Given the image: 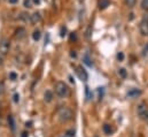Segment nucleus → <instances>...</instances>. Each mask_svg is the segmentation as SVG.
<instances>
[{
	"instance_id": "1",
	"label": "nucleus",
	"mask_w": 148,
	"mask_h": 137,
	"mask_svg": "<svg viewBox=\"0 0 148 137\" xmlns=\"http://www.w3.org/2000/svg\"><path fill=\"white\" fill-rule=\"evenodd\" d=\"M74 117V113L73 111L69 108V107H66V106H62L59 108L58 111V119L61 123H67L69 122Z\"/></svg>"
},
{
	"instance_id": "2",
	"label": "nucleus",
	"mask_w": 148,
	"mask_h": 137,
	"mask_svg": "<svg viewBox=\"0 0 148 137\" xmlns=\"http://www.w3.org/2000/svg\"><path fill=\"white\" fill-rule=\"evenodd\" d=\"M54 90H55V93L59 98H67L69 95H70V89L69 87L64 83V82H56L55 85H54Z\"/></svg>"
},
{
	"instance_id": "3",
	"label": "nucleus",
	"mask_w": 148,
	"mask_h": 137,
	"mask_svg": "<svg viewBox=\"0 0 148 137\" xmlns=\"http://www.w3.org/2000/svg\"><path fill=\"white\" fill-rule=\"evenodd\" d=\"M137 113H138V115H139L140 119L145 120V119L148 117V106L145 104V103L139 104L138 107H137Z\"/></svg>"
},
{
	"instance_id": "4",
	"label": "nucleus",
	"mask_w": 148,
	"mask_h": 137,
	"mask_svg": "<svg viewBox=\"0 0 148 137\" xmlns=\"http://www.w3.org/2000/svg\"><path fill=\"white\" fill-rule=\"evenodd\" d=\"M9 47H10L9 42L6 38H2L0 40V54L1 55H6L9 52Z\"/></svg>"
},
{
	"instance_id": "5",
	"label": "nucleus",
	"mask_w": 148,
	"mask_h": 137,
	"mask_svg": "<svg viewBox=\"0 0 148 137\" xmlns=\"http://www.w3.org/2000/svg\"><path fill=\"white\" fill-rule=\"evenodd\" d=\"M76 69H77V70H76V73H77V76H78V78H79L80 81H83V82L87 81V78H88V75H87L86 70H85V69H84L81 66H78Z\"/></svg>"
},
{
	"instance_id": "6",
	"label": "nucleus",
	"mask_w": 148,
	"mask_h": 137,
	"mask_svg": "<svg viewBox=\"0 0 148 137\" xmlns=\"http://www.w3.org/2000/svg\"><path fill=\"white\" fill-rule=\"evenodd\" d=\"M139 31H140V33L143 36H145V37L148 36V20L144 18V20L140 21V23H139Z\"/></svg>"
},
{
	"instance_id": "7",
	"label": "nucleus",
	"mask_w": 148,
	"mask_h": 137,
	"mask_svg": "<svg viewBox=\"0 0 148 137\" xmlns=\"http://www.w3.org/2000/svg\"><path fill=\"white\" fill-rule=\"evenodd\" d=\"M41 21V15L39 14V13H33L32 15H30V22H31V24H37V23H39Z\"/></svg>"
},
{
	"instance_id": "8",
	"label": "nucleus",
	"mask_w": 148,
	"mask_h": 137,
	"mask_svg": "<svg viewBox=\"0 0 148 137\" xmlns=\"http://www.w3.org/2000/svg\"><path fill=\"white\" fill-rule=\"evenodd\" d=\"M25 35H26V30L24 28H22V27L16 29V31H15V38L16 39H22V38L25 37Z\"/></svg>"
},
{
	"instance_id": "9",
	"label": "nucleus",
	"mask_w": 148,
	"mask_h": 137,
	"mask_svg": "<svg viewBox=\"0 0 148 137\" xmlns=\"http://www.w3.org/2000/svg\"><path fill=\"white\" fill-rule=\"evenodd\" d=\"M140 95H141V90H139V89H131L128 92V97H130V98H138Z\"/></svg>"
},
{
	"instance_id": "10",
	"label": "nucleus",
	"mask_w": 148,
	"mask_h": 137,
	"mask_svg": "<svg viewBox=\"0 0 148 137\" xmlns=\"http://www.w3.org/2000/svg\"><path fill=\"white\" fill-rule=\"evenodd\" d=\"M109 5H110V0H99V1H98L99 9H101V10L106 9V8H107Z\"/></svg>"
},
{
	"instance_id": "11",
	"label": "nucleus",
	"mask_w": 148,
	"mask_h": 137,
	"mask_svg": "<svg viewBox=\"0 0 148 137\" xmlns=\"http://www.w3.org/2000/svg\"><path fill=\"white\" fill-rule=\"evenodd\" d=\"M44 99L46 103H51L53 100V92L51 90H46L44 93Z\"/></svg>"
},
{
	"instance_id": "12",
	"label": "nucleus",
	"mask_w": 148,
	"mask_h": 137,
	"mask_svg": "<svg viewBox=\"0 0 148 137\" xmlns=\"http://www.w3.org/2000/svg\"><path fill=\"white\" fill-rule=\"evenodd\" d=\"M103 132H105V134H106V135H111V134L114 133V129L111 128V126H109V125H105V126H103Z\"/></svg>"
},
{
	"instance_id": "13",
	"label": "nucleus",
	"mask_w": 148,
	"mask_h": 137,
	"mask_svg": "<svg viewBox=\"0 0 148 137\" xmlns=\"http://www.w3.org/2000/svg\"><path fill=\"white\" fill-rule=\"evenodd\" d=\"M40 37H41V32H40V30H35L33 31V33H32V39L33 40H39L40 39Z\"/></svg>"
},
{
	"instance_id": "14",
	"label": "nucleus",
	"mask_w": 148,
	"mask_h": 137,
	"mask_svg": "<svg viewBox=\"0 0 148 137\" xmlns=\"http://www.w3.org/2000/svg\"><path fill=\"white\" fill-rule=\"evenodd\" d=\"M8 125H9V127H10V129L14 132V130H15V121H14V118H13L12 115L8 117Z\"/></svg>"
},
{
	"instance_id": "15",
	"label": "nucleus",
	"mask_w": 148,
	"mask_h": 137,
	"mask_svg": "<svg viewBox=\"0 0 148 137\" xmlns=\"http://www.w3.org/2000/svg\"><path fill=\"white\" fill-rule=\"evenodd\" d=\"M136 2H137V0H125L126 6H128V7H130V8L134 7V6H136Z\"/></svg>"
},
{
	"instance_id": "16",
	"label": "nucleus",
	"mask_w": 148,
	"mask_h": 137,
	"mask_svg": "<svg viewBox=\"0 0 148 137\" xmlns=\"http://www.w3.org/2000/svg\"><path fill=\"white\" fill-rule=\"evenodd\" d=\"M118 74H119V76H121V77H123V78H125V77H126V75H128V73H126V70H125L124 68L118 69Z\"/></svg>"
},
{
	"instance_id": "17",
	"label": "nucleus",
	"mask_w": 148,
	"mask_h": 137,
	"mask_svg": "<svg viewBox=\"0 0 148 137\" xmlns=\"http://www.w3.org/2000/svg\"><path fill=\"white\" fill-rule=\"evenodd\" d=\"M23 6L25 8H31L32 7V0H24L23 1Z\"/></svg>"
},
{
	"instance_id": "18",
	"label": "nucleus",
	"mask_w": 148,
	"mask_h": 137,
	"mask_svg": "<svg viewBox=\"0 0 148 137\" xmlns=\"http://www.w3.org/2000/svg\"><path fill=\"white\" fill-rule=\"evenodd\" d=\"M141 8L144 10H148V0H141Z\"/></svg>"
},
{
	"instance_id": "19",
	"label": "nucleus",
	"mask_w": 148,
	"mask_h": 137,
	"mask_svg": "<svg viewBox=\"0 0 148 137\" xmlns=\"http://www.w3.org/2000/svg\"><path fill=\"white\" fill-rule=\"evenodd\" d=\"M84 62H85L87 66H92V62H91V59L88 58V55H85V57H84Z\"/></svg>"
},
{
	"instance_id": "20",
	"label": "nucleus",
	"mask_w": 148,
	"mask_h": 137,
	"mask_svg": "<svg viewBox=\"0 0 148 137\" xmlns=\"http://www.w3.org/2000/svg\"><path fill=\"white\" fill-rule=\"evenodd\" d=\"M16 78H17V74H16V73H14V72H13V73H10V74H9V80L15 81Z\"/></svg>"
},
{
	"instance_id": "21",
	"label": "nucleus",
	"mask_w": 148,
	"mask_h": 137,
	"mask_svg": "<svg viewBox=\"0 0 148 137\" xmlns=\"http://www.w3.org/2000/svg\"><path fill=\"white\" fill-rule=\"evenodd\" d=\"M117 59H118V61H123L124 60V53L123 52H119L117 54Z\"/></svg>"
},
{
	"instance_id": "22",
	"label": "nucleus",
	"mask_w": 148,
	"mask_h": 137,
	"mask_svg": "<svg viewBox=\"0 0 148 137\" xmlns=\"http://www.w3.org/2000/svg\"><path fill=\"white\" fill-rule=\"evenodd\" d=\"M3 92H5V87L2 83H0V97L3 95Z\"/></svg>"
},
{
	"instance_id": "23",
	"label": "nucleus",
	"mask_w": 148,
	"mask_h": 137,
	"mask_svg": "<svg viewBox=\"0 0 148 137\" xmlns=\"http://www.w3.org/2000/svg\"><path fill=\"white\" fill-rule=\"evenodd\" d=\"M18 100H20V95L18 93H15L14 95V102L15 103H18Z\"/></svg>"
},
{
	"instance_id": "24",
	"label": "nucleus",
	"mask_w": 148,
	"mask_h": 137,
	"mask_svg": "<svg viewBox=\"0 0 148 137\" xmlns=\"http://www.w3.org/2000/svg\"><path fill=\"white\" fill-rule=\"evenodd\" d=\"M8 2H9V3H12V5H15V3H17V2H18V0H8Z\"/></svg>"
},
{
	"instance_id": "25",
	"label": "nucleus",
	"mask_w": 148,
	"mask_h": 137,
	"mask_svg": "<svg viewBox=\"0 0 148 137\" xmlns=\"http://www.w3.org/2000/svg\"><path fill=\"white\" fill-rule=\"evenodd\" d=\"M74 134H75V132L74 130H69V132H68V135H69V136L71 137V136H74Z\"/></svg>"
},
{
	"instance_id": "26",
	"label": "nucleus",
	"mask_w": 148,
	"mask_h": 137,
	"mask_svg": "<svg viewBox=\"0 0 148 137\" xmlns=\"http://www.w3.org/2000/svg\"><path fill=\"white\" fill-rule=\"evenodd\" d=\"M70 54H71V57H76V53H75L74 51H71V53H70Z\"/></svg>"
},
{
	"instance_id": "27",
	"label": "nucleus",
	"mask_w": 148,
	"mask_h": 137,
	"mask_svg": "<svg viewBox=\"0 0 148 137\" xmlns=\"http://www.w3.org/2000/svg\"><path fill=\"white\" fill-rule=\"evenodd\" d=\"M22 137H28V134H26V133H23V134H22Z\"/></svg>"
},
{
	"instance_id": "28",
	"label": "nucleus",
	"mask_w": 148,
	"mask_h": 137,
	"mask_svg": "<svg viewBox=\"0 0 148 137\" xmlns=\"http://www.w3.org/2000/svg\"><path fill=\"white\" fill-rule=\"evenodd\" d=\"M2 63H3V61H2V58L0 57V65H2Z\"/></svg>"
},
{
	"instance_id": "29",
	"label": "nucleus",
	"mask_w": 148,
	"mask_h": 137,
	"mask_svg": "<svg viewBox=\"0 0 148 137\" xmlns=\"http://www.w3.org/2000/svg\"><path fill=\"white\" fill-rule=\"evenodd\" d=\"M33 1H35V3H39V2H40L39 0H33Z\"/></svg>"
},
{
	"instance_id": "30",
	"label": "nucleus",
	"mask_w": 148,
	"mask_h": 137,
	"mask_svg": "<svg viewBox=\"0 0 148 137\" xmlns=\"http://www.w3.org/2000/svg\"><path fill=\"white\" fill-rule=\"evenodd\" d=\"M145 120H146V121H147V123H148V117H147V118H146V119H145Z\"/></svg>"
}]
</instances>
